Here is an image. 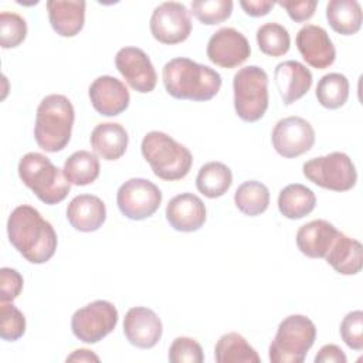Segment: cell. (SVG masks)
Returning <instances> with one entry per match:
<instances>
[{"label": "cell", "mask_w": 363, "mask_h": 363, "mask_svg": "<svg viewBox=\"0 0 363 363\" xmlns=\"http://www.w3.org/2000/svg\"><path fill=\"white\" fill-rule=\"evenodd\" d=\"M11 245L31 264H44L52 258L58 238L50 221L28 204L17 206L7 220Z\"/></svg>", "instance_id": "cell-1"}, {"label": "cell", "mask_w": 363, "mask_h": 363, "mask_svg": "<svg viewBox=\"0 0 363 363\" xmlns=\"http://www.w3.org/2000/svg\"><path fill=\"white\" fill-rule=\"evenodd\" d=\"M162 78L170 96L196 102L214 98L223 84L221 75L216 69L186 57L167 61L163 67Z\"/></svg>", "instance_id": "cell-2"}, {"label": "cell", "mask_w": 363, "mask_h": 363, "mask_svg": "<svg viewBox=\"0 0 363 363\" xmlns=\"http://www.w3.org/2000/svg\"><path fill=\"white\" fill-rule=\"evenodd\" d=\"M74 121L75 111L65 95H47L35 112L34 138L37 145L50 153L62 150L71 139Z\"/></svg>", "instance_id": "cell-3"}, {"label": "cell", "mask_w": 363, "mask_h": 363, "mask_svg": "<svg viewBox=\"0 0 363 363\" xmlns=\"http://www.w3.org/2000/svg\"><path fill=\"white\" fill-rule=\"evenodd\" d=\"M140 150L155 176L166 182L186 177L193 164L191 152L164 132L152 130L146 133Z\"/></svg>", "instance_id": "cell-4"}, {"label": "cell", "mask_w": 363, "mask_h": 363, "mask_svg": "<svg viewBox=\"0 0 363 363\" xmlns=\"http://www.w3.org/2000/svg\"><path fill=\"white\" fill-rule=\"evenodd\" d=\"M18 177L21 182L48 206L61 203L71 190L64 170L57 167L45 155L30 152L18 162Z\"/></svg>", "instance_id": "cell-5"}, {"label": "cell", "mask_w": 363, "mask_h": 363, "mask_svg": "<svg viewBox=\"0 0 363 363\" xmlns=\"http://www.w3.org/2000/svg\"><path fill=\"white\" fill-rule=\"evenodd\" d=\"M316 339V326L305 315H289L279 323L269 345L272 363H302Z\"/></svg>", "instance_id": "cell-6"}, {"label": "cell", "mask_w": 363, "mask_h": 363, "mask_svg": "<svg viewBox=\"0 0 363 363\" xmlns=\"http://www.w3.org/2000/svg\"><path fill=\"white\" fill-rule=\"evenodd\" d=\"M234 109L245 122L259 121L268 109V75L258 65L240 68L233 79Z\"/></svg>", "instance_id": "cell-7"}, {"label": "cell", "mask_w": 363, "mask_h": 363, "mask_svg": "<svg viewBox=\"0 0 363 363\" xmlns=\"http://www.w3.org/2000/svg\"><path fill=\"white\" fill-rule=\"evenodd\" d=\"M302 172L309 182L332 191H347L357 182L356 167L343 152L312 157L303 163Z\"/></svg>", "instance_id": "cell-8"}, {"label": "cell", "mask_w": 363, "mask_h": 363, "mask_svg": "<svg viewBox=\"0 0 363 363\" xmlns=\"http://www.w3.org/2000/svg\"><path fill=\"white\" fill-rule=\"evenodd\" d=\"M118 318V309L112 302L98 299L74 312L71 330L84 343H98L116 328Z\"/></svg>", "instance_id": "cell-9"}, {"label": "cell", "mask_w": 363, "mask_h": 363, "mask_svg": "<svg viewBox=\"0 0 363 363\" xmlns=\"http://www.w3.org/2000/svg\"><path fill=\"white\" fill-rule=\"evenodd\" d=\"M162 203L160 189L147 179L133 177L126 180L116 193L119 211L130 220H145L153 216Z\"/></svg>", "instance_id": "cell-10"}, {"label": "cell", "mask_w": 363, "mask_h": 363, "mask_svg": "<svg viewBox=\"0 0 363 363\" xmlns=\"http://www.w3.org/2000/svg\"><path fill=\"white\" fill-rule=\"evenodd\" d=\"M149 27L153 38L162 44L183 43L191 33L190 11L179 1H163L153 10Z\"/></svg>", "instance_id": "cell-11"}, {"label": "cell", "mask_w": 363, "mask_h": 363, "mask_svg": "<svg viewBox=\"0 0 363 363\" xmlns=\"http://www.w3.org/2000/svg\"><path fill=\"white\" fill-rule=\"evenodd\" d=\"M271 140L278 155L292 159L311 150L315 143V130L306 119L286 116L274 126Z\"/></svg>", "instance_id": "cell-12"}, {"label": "cell", "mask_w": 363, "mask_h": 363, "mask_svg": "<svg viewBox=\"0 0 363 363\" xmlns=\"http://www.w3.org/2000/svg\"><path fill=\"white\" fill-rule=\"evenodd\" d=\"M115 67L132 89L149 94L157 84L156 69L147 54L138 47H123L115 55Z\"/></svg>", "instance_id": "cell-13"}, {"label": "cell", "mask_w": 363, "mask_h": 363, "mask_svg": "<svg viewBox=\"0 0 363 363\" xmlns=\"http://www.w3.org/2000/svg\"><path fill=\"white\" fill-rule=\"evenodd\" d=\"M206 52L213 64L235 68L248 60L251 47L242 33L233 27H223L210 37Z\"/></svg>", "instance_id": "cell-14"}, {"label": "cell", "mask_w": 363, "mask_h": 363, "mask_svg": "<svg viewBox=\"0 0 363 363\" xmlns=\"http://www.w3.org/2000/svg\"><path fill=\"white\" fill-rule=\"evenodd\" d=\"M295 43L308 65L316 69H325L335 62L336 50L323 27L315 24L303 26L298 31Z\"/></svg>", "instance_id": "cell-15"}, {"label": "cell", "mask_w": 363, "mask_h": 363, "mask_svg": "<svg viewBox=\"0 0 363 363\" xmlns=\"http://www.w3.org/2000/svg\"><path fill=\"white\" fill-rule=\"evenodd\" d=\"M123 333L130 345L139 349H152L162 337L163 325L155 311L146 306H133L123 318Z\"/></svg>", "instance_id": "cell-16"}, {"label": "cell", "mask_w": 363, "mask_h": 363, "mask_svg": "<svg viewBox=\"0 0 363 363\" xmlns=\"http://www.w3.org/2000/svg\"><path fill=\"white\" fill-rule=\"evenodd\" d=\"M89 101L94 109L104 116H116L125 112L130 95L125 84L111 75H101L89 85Z\"/></svg>", "instance_id": "cell-17"}, {"label": "cell", "mask_w": 363, "mask_h": 363, "mask_svg": "<svg viewBox=\"0 0 363 363\" xmlns=\"http://www.w3.org/2000/svg\"><path fill=\"white\" fill-rule=\"evenodd\" d=\"M207 211L203 200L193 193H182L169 200L166 220L172 228L182 233H193L203 227Z\"/></svg>", "instance_id": "cell-18"}, {"label": "cell", "mask_w": 363, "mask_h": 363, "mask_svg": "<svg viewBox=\"0 0 363 363\" xmlns=\"http://www.w3.org/2000/svg\"><path fill=\"white\" fill-rule=\"evenodd\" d=\"M277 89L284 105H292L301 99L312 86V72L303 64L288 60L279 62L274 71Z\"/></svg>", "instance_id": "cell-19"}, {"label": "cell", "mask_w": 363, "mask_h": 363, "mask_svg": "<svg viewBox=\"0 0 363 363\" xmlns=\"http://www.w3.org/2000/svg\"><path fill=\"white\" fill-rule=\"evenodd\" d=\"M339 230L328 220H312L296 231L298 250L309 258H325Z\"/></svg>", "instance_id": "cell-20"}, {"label": "cell", "mask_w": 363, "mask_h": 363, "mask_svg": "<svg viewBox=\"0 0 363 363\" xmlns=\"http://www.w3.org/2000/svg\"><path fill=\"white\" fill-rule=\"evenodd\" d=\"M67 220L77 231H96L106 220L105 203L94 194L75 196L67 207Z\"/></svg>", "instance_id": "cell-21"}, {"label": "cell", "mask_w": 363, "mask_h": 363, "mask_svg": "<svg viewBox=\"0 0 363 363\" xmlns=\"http://www.w3.org/2000/svg\"><path fill=\"white\" fill-rule=\"evenodd\" d=\"M85 6L82 0L47 1L48 18L52 30L61 37L77 35L85 23Z\"/></svg>", "instance_id": "cell-22"}, {"label": "cell", "mask_w": 363, "mask_h": 363, "mask_svg": "<svg viewBox=\"0 0 363 363\" xmlns=\"http://www.w3.org/2000/svg\"><path fill=\"white\" fill-rule=\"evenodd\" d=\"M91 147L104 160L121 159L128 147L129 136L126 129L116 122L99 123L91 132Z\"/></svg>", "instance_id": "cell-23"}, {"label": "cell", "mask_w": 363, "mask_h": 363, "mask_svg": "<svg viewBox=\"0 0 363 363\" xmlns=\"http://www.w3.org/2000/svg\"><path fill=\"white\" fill-rule=\"evenodd\" d=\"M325 259L336 272L342 275H356L363 267L362 244L339 231Z\"/></svg>", "instance_id": "cell-24"}, {"label": "cell", "mask_w": 363, "mask_h": 363, "mask_svg": "<svg viewBox=\"0 0 363 363\" xmlns=\"http://www.w3.org/2000/svg\"><path fill=\"white\" fill-rule=\"evenodd\" d=\"M316 206L315 193L301 184L292 183L285 186L278 196L279 213L289 220H299L311 214Z\"/></svg>", "instance_id": "cell-25"}, {"label": "cell", "mask_w": 363, "mask_h": 363, "mask_svg": "<svg viewBox=\"0 0 363 363\" xmlns=\"http://www.w3.org/2000/svg\"><path fill=\"white\" fill-rule=\"evenodd\" d=\"M326 18L333 31L342 35L356 34L363 21L360 3L356 0H330L326 4Z\"/></svg>", "instance_id": "cell-26"}, {"label": "cell", "mask_w": 363, "mask_h": 363, "mask_svg": "<svg viewBox=\"0 0 363 363\" xmlns=\"http://www.w3.org/2000/svg\"><path fill=\"white\" fill-rule=\"evenodd\" d=\"M214 359L217 363H259L261 359L247 339L237 333L228 332L223 335L214 347Z\"/></svg>", "instance_id": "cell-27"}, {"label": "cell", "mask_w": 363, "mask_h": 363, "mask_svg": "<svg viewBox=\"0 0 363 363\" xmlns=\"http://www.w3.org/2000/svg\"><path fill=\"white\" fill-rule=\"evenodd\" d=\"M231 184V169L221 162H208L203 164L196 177L197 190L208 199H217L224 196Z\"/></svg>", "instance_id": "cell-28"}, {"label": "cell", "mask_w": 363, "mask_h": 363, "mask_svg": "<svg viewBox=\"0 0 363 363\" xmlns=\"http://www.w3.org/2000/svg\"><path fill=\"white\" fill-rule=\"evenodd\" d=\"M62 170L71 184L88 186L99 176V159L88 150H77L65 160Z\"/></svg>", "instance_id": "cell-29"}, {"label": "cell", "mask_w": 363, "mask_h": 363, "mask_svg": "<svg viewBox=\"0 0 363 363\" xmlns=\"http://www.w3.org/2000/svg\"><path fill=\"white\" fill-rule=\"evenodd\" d=\"M235 207L245 216L262 214L269 206V190L258 180H247L234 193Z\"/></svg>", "instance_id": "cell-30"}, {"label": "cell", "mask_w": 363, "mask_h": 363, "mask_svg": "<svg viewBox=\"0 0 363 363\" xmlns=\"http://www.w3.org/2000/svg\"><path fill=\"white\" fill-rule=\"evenodd\" d=\"M315 94L323 108L337 109L349 98V81L340 72H329L319 79Z\"/></svg>", "instance_id": "cell-31"}, {"label": "cell", "mask_w": 363, "mask_h": 363, "mask_svg": "<svg viewBox=\"0 0 363 363\" xmlns=\"http://www.w3.org/2000/svg\"><path fill=\"white\" fill-rule=\"evenodd\" d=\"M257 44L265 55L281 57L289 51L291 37L282 24L265 23L257 30Z\"/></svg>", "instance_id": "cell-32"}, {"label": "cell", "mask_w": 363, "mask_h": 363, "mask_svg": "<svg viewBox=\"0 0 363 363\" xmlns=\"http://www.w3.org/2000/svg\"><path fill=\"white\" fill-rule=\"evenodd\" d=\"M231 0H196L190 7L193 16L203 24L214 26L225 21L233 13Z\"/></svg>", "instance_id": "cell-33"}, {"label": "cell", "mask_w": 363, "mask_h": 363, "mask_svg": "<svg viewBox=\"0 0 363 363\" xmlns=\"http://www.w3.org/2000/svg\"><path fill=\"white\" fill-rule=\"evenodd\" d=\"M27 37L26 20L13 11L0 13V44L3 48H16Z\"/></svg>", "instance_id": "cell-34"}, {"label": "cell", "mask_w": 363, "mask_h": 363, "mask_svg": "<svg viewBox=\"0 0 363 363\" xmlns=\"http://www.w3.org/2000/svg\"><path fill=\"white\" fill-rule=\"evenodd\" d=\"M26 332V318L13 302L0 303V336L3 340L16 342Z\"/></svg>", "instance_id": "cell-35"}, {"label": "cell", "mask_w": 363, "mask_h": 363, "mask_svg": "<svg viewBox=\"0 0 363 363\" xmlns=\"http://www.w3.org/2000/svg\"><path fill=\"white\" fill-rule=\"evenodd\" d=\"M167 359L172 363H203L204 354L196 339L179 336L172 342Z\"/></svg>", "instance_id": "cell-36"}, {"label": "cell", "mask_w": 363, "mask_h": 363, "mask_svg": "<svg viewBox=\"0 0 363 363\" xmlns=\"http://www.w3.org/2000/svg\"><path fill=\"white\" fill-rule=\"evenodd\" d=\"M340 336L343 342L353 350L363 349V312H349L340 323Z\"/></svg>", "instance_id": "cell-37"}, {"label": "cell", "mask_w": 363, "mask_h": 363, "mask_svg": "<svg viewBox=\"0 0 363 363\" xmlns=\"http://www.w3.org/2000/svg\"><path fill=\"white\" fill-rule=\"evenodd\" d=\"M23 277L21 274L9 267L0 269V299L1 302H13L23 291Z\"/></svg>", "instance_id": "cell-38"}, {"label": "cell", "mask_w": 363, "mask_h": 363, "mask_svg": "<svg viewBox=\"0 0 363 363\" xmlns=\"http://www.w3.org/2000/svg\"><path fill=\"white\" fill-rule=\"evenodd\" d=\"M282 9L286 10L289 18L295 23H303L315 14L318 3L315 0H302V1H279Z\"/></svg>", "instance_id": "cell-39"}, {"label": "cell", "mask_w": 363, "mask_h": 363, "mask_svg": "<svg viewBox=\"0 0 363 363\" xmlns=\"http://www.w3.org/2000/svg\"><path fill=\"white\" fill-rule=\"evenodd\" d=\"M347 357L337 345H325L315 356V363H346Z\"/></svg>", "instance_id": "cell-40"}, {"label": "cell", "mask_w": 363, "mask_h": 363, "mask_svg": "<svg viewBox=\"0 0 363 363\" xmlns=\"http://www.w3.org/2000/svg\"><path fill=\"white\" fill-rule=\"evenodd\" d=\"M240 6L245 11V14L251 17H262L271 11L275 3L269 0H242L240 1Z\"/></svg>", "instance_id": "cell-41"}, {"label": "cell", "mask_w": 363, "mask_h": 363, "mask_svg": "<svg viewBox=\"0 0 363 363\" xmlns=\"http://www.w3.org/2000/svg\"><path fill=\"white\" fill-rule=\"evenodd\" d=\"M67 362H99V357L88 349H77L68 357Z\"/></svg>", "instance_id": "cell-42"}]
</instances>
